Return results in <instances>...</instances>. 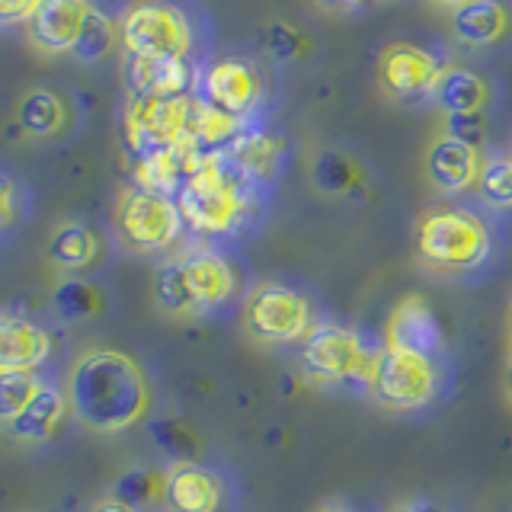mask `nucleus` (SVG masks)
I'll use <instances>...</instances> for the list:
<instances>
[{
  "mask_svg": "<svg viewBox=\"0 0 512 512\" xmlns=\"http://www.w3.org/2000/svg\"><path fill=\"white\" fill-rule=\"evenodd\" d=\"M445 394V362L429 359L420 352L381 346L372 388L368 397L381 410L391 413H420Z\"/></svg>",
  "mask_w": 512,
  "mask_h": 512,
  "instance_id": "obj_6",
  "label": "nucleus"
},
{
  "mask_svg": "<svg viewBox=\"0 0 512 512\" xmlns=\"http://www.w3.org/2000/svg\"><path fill=\"white\" fill-rule=\"evenodd\" d=\"M116 39H119V26H112L109 16H103L100 10L93 7L90 20H87L84 32H80V39H77L74 55L80 61H96V58H103L112 45H116Z\"/></svg>",
  "mask_w": 512,
  "mask_h": 512,
  "instance_id": "obj_32",
  "label": "nucleus"
},
{
  "mask_svg": "<svg viewBox=\"0 0 512 512\" xmlns=\"http://www.w3.org/2000/svg\"><path fill=\"white\" fill-rule=\"evenodd\" d=\"M151 436L173 464L202 458V439L192 432V426L176 420V416H157V420H151Z\"/></svg>",
  "mask_w": 512,
  "mask_h": 512,
  "instance_id": "obj_28",
  "label": "nucleus"
},
{
  "mask_svg": "<svg viewBox=\"0 0 512 512\" xmlns=\"http://www.w3.org/2000/svg\"><path fill=\"white\" fill-rule=\"evenodd\" d=\"M480 132H484V116H448V132L445 135H455L461 141H480Z\"/></svg>",
  "mask_w": 512,
  "mask_h": 512,
  "instance_id": "obj_34",
  "label": "nucleus"
},
{
  "mask_svg": "<svg viewBox=\"0 0 512 512\" xmlns=\"http://www.w3.org/2000/svg\"><path fill=\"white\" fill-rule=\"evenodd\" d=\"M39 388L42 381L32 372H0V423L10 426L32 404Z\"/></svg>",
  "mask_w": 512,
  "mask_h": 512,
  "instance_id": "obj_31",
  "label": "nucleus"
},
{
  "mask_svg": "<svg viewBox=\"0 0 512 512\" xmlns=\"http://www.w3.org/2000/svg\"><path fill=\"white\" fill-rule=\"evenodd\" d=\"M128 96H189L196 84L189 58H138L125 55L122 61Z\"/></svg>",
  "mask_w": 512,
  "mask_h": 512,
  "instance_id": "obj_18",
  "label": "nucleus"
},
{
  "mask_svg": "<svg viewBox=\"0 0 512 512\" xmlns=\"http://www.w3.org/2000/svg\"><path fill=\"white\" fill-rule=\"evenodd\" d=\"M512 20L500 0H471L452 10V29L464 45H493L509 32Z\"/></svg>",
  "mask_w": 512,
  "mask_h": 512,
  "instance_id": "obj_23",
  "label": "nucleus"
},
{
  "mask_svg": "<svg viewBox=\"0 0 512 512\" xmlns=\"http://www.w3.org/2000/svg\"><path fill=\"white\" fill-rule=\"evenodd\" d=\"M432 4H439V7H452V10H458V7H464V4H471V0H432Z\"/></svg>",
  "mask_w": 512,
  "mask_h": 512,
  "instance_id": "obj_39",
  "label": "nucleus"
},
{
  "mask_svg": "<svg viewBox=\"0 0 512 512\" xmlns=\"http://www.w3.org/2000/svg\"><path fill=\"white\" fill-rule=\"evenodd\" d=\"M119 42L125 55L138 58H189L192 23L167 0H135L119 20Z\"/></svg>",
  "mask_w": 512,
  "mask_h": 512,
  "instance_id": "obj_8",
  "label": "nucleus"
},
{
  "mask_svg": "<svg viewBox=\"0 0 512 512\" xmlns=\"http://www.w3.org/2000/svg\"><path fill=\"white\" fill-rule=\"evenodd\" d=\"M253 183L244 180L224 154H205L199 170L176 192V205L192 234H234L253 212Z\"/></svg>",
  "mask_w": 512,
  "mask_h": 512,
  "instance_id": "obj_2",
  "label": "nucleus"
},
{
  "mask_svg": "<svg viewBox=\"0 0 512 512\" xmlns=\"http://www.w3.org/2000/svg\"><path fill=\"white\" fill-rule=\"evenodd\" d=\"M68 407L93 432H125L151 410V384L119 349H87L68 375Z\"/></svg>",
  "mask_w": 512,
  "mask_h": 512,
  "instance_id": "obj_1",
  "label": "nucleus"
},
{
  "mask_svg": "<svg viewBox=\"0 0 512 512\" xmlns=\"http://www.w3.org/2000/svg\"><path fill=\"white\" fill-rule=\"evenodd\" d=\"M506 394H509V400H512V359H509V365H506Z\"/></svg>",
  "mask_w": 512,
  "mask_h": 512,
  "instance_id": "obj_42",
  "label": "nucleus"
},
{
  "mask_svg": "<svg viewBox=\"0 0 512 512\" xmlns=\"http://www.w3.org/2000/svg\"><path fill=\"white\" fill-rule=\"evenodd\" d=\"M247 128V119H237L202 96H192V116H189V138L199 144L202 154H224Z\"/></svg>",
  "mask_w": 512,
  "mask_h": 512,
  "instance_id": "obj_21",
  "label": "nucleus"
},
{
  "mask_svg": "<svg viewBox=\"0 0 512 512\" xmlns=\"http://www.w3.org/2000/svg\"><path fill=\"white\" fill-rule=\"evenodd\" d=\"M484 160L487 157L480 154L477 144L455 135H439L426 151V176L442 196H458V192L477 189Z\"/></svg>",
  "mask_w": 512,
  "mask_h": 512,
  "instance_id": "obj_14",
  "label": "nucleus"
},
{
  "mask_svg": "<svg viewBox=\"0 0 512 512\" xmlns=\"http://www.w3.org/2000/svg\"><path fill=\"white\" fill-rule=\"evenodd\" d=\"M202 160H205V154L199 151V144L186 135L183 141L170 144L164 151L138 157L135 186L151 189V192H164V196L176 199V192H180L189 176L199 170Z\"/></svg>",
  "mask_w": 512,
  "mask_h": 512,
  "instance_id": "obj_17",
  "label": "nucleus"
},
{
  "mask_svg": "<svg viewBox=\"0 0 512 512\" xmlns=\"http://www.w3.org/2000/svg\"><path fill=\"white\" fill-rule=\"evenodd\" d=\"M320 4H330V7H352V4H359V0H320Z\"/></svg>",
  "mask_w": 512,
  "mask_h": 512,
  "instance_id": "obj_41",
  "label": "nucleus"
},
{
  "mask_svg": "<svg viewBox=\"0 0 512 512\" xmlns=\"http://www.w3.org/2000/svg\"><path fill=\"white\" fill-rule=\"evenodd\" d=\"M55 308L61 311V317L68 320H80V317H90L100 308V295L93 292V285L87 282H77V279H68L58 285L55 292Z\"/></svg>",
  "mask_w": 512,
  "mask_h": 512,
  "instance_id": "obj_33",
  "label": "nucleus"
},
{
  "mask_svg": "<svg viewBox=\"0 0 512 512\" xmlns=\"http://www.w3.org/2000/svg\"><path fill=\"white\" fill-rule=\"evenodd\" d=\"M116 228L125 247L138 253H164L183 237L186 221L173 196L132 186L119 196L116 205Z\"/></svg>",
  "mask_w": 512,
  "mask_h": 512,
  "instance_id": "obj_9",
  "label": "nucleus"
},
{
  "mask_svg": "<svg viewBox=\"0 0 512 512\" xmlns=\"http://www.w3.org/2000/svg\"><path fill=\"white\" fill-rule=\"evenodd\" d=\"M378 346L368 343L359 330L320 320L308 340L301 343V372L317 388L368 394L378 362Z\"/></svg>",
  "mask_w": 512,
  "mask_h": 512,
  "instance_id": "obj_5",
  "label": "nucleus"
},
{
  "mask_svg": "<svg viewBox=\"0 0 512 512\" xmlns=\"http://www.w3.org/2000/svg\"><path fill=\"white\" fill-rule=\"evenodd\" d=\"M90 512H141V509H135V506H128V503L116 500V496H106V500H100Z\"/></svg>",
  "mask_w": 512,
  "mask_h": 512,
  "instance_id": "obj_37",
  "label": "nucleus"
},
{
  "mask_svg": "<svg viewBox=\"0 0 512 512\" xmlns=\"http://www.w3.org/2000/svg\"><path fill=\"white\" fill-rule=\"evenodd\" d=\"M477 196L496 212L512 208V157H487L477 180Z\"/></svg>",
  "mask_w": 512,
  "mask_h": 512,
  "instance_id": "obj_30",
  "label": "nucleus"
},
{
  "mask_svg": "<svg viewBox=\"0 0 512 512\" xmlns=\"http://www.w3.org/2000/svg\"><path fill=\"white\" fill-rule=\"evenodd\" d=\"M16 119H20V128L32 138H52L58 135L64 125H68V106L58 93L52 90H29L20 109H16Z\"/></svg>",
  "mask_w": 512,
  "mask_h": 512,
  "instance_id": "obj_25",
  "label": "nucleus"
},
{
  "mask_svg": "<svg viewBox=\"0 0 512 512\" xmlns=\"http://www.w3.org/2000/svg\"><path fill=\"white\" fill-rule=\"evenodd\" d=\"M39 0H0V26L29 23V16L36 13Z\"/></svg>",
  "mask_w": 512,
  "mask_h": 512,
  "instance_id": "obj_35",
  "label": "nucleus"
},
{
  "mask_svg": "<svg viewBox=\"0 0 512 512\" xmlns=\"http://www.w3.org/2000/svg\"><path fill=\"white\" fill-rule=\"evenodd\" d=\"M224 157L231 160L244 180H250L253 186H263L276 180V173L282 170L285 141L272 132H263V128H244L240 138L224 151Z\"/></svg>",
  "mask_w": 512,
  "mask_h": 512,
  "instance_id": "obj_20",
  "label": "nucleus"
},
{
  "mask_svg": "<svg viewBox=\"0 0 512 512\" xmlns=\"http://www.w3.org/2000/svg\"><path fill=\"white\" fill-rule=\"evenodd\" d=\"M311 180L327 196H352L356 189H362V170L352 157L340 151H324L314 160Z\"/></svg>",
  "mask_w": 512,
  "mask_h": 512,
  "instance_id": "obj_27",
  "label": "nucleus"
},
{
  "mask_svg": "<svg viewBox=\"0 0 512 512\" xmlns=\"http://www.w3.org/2000/svg\"><path fill=\"white\" fill-rule=\"evenodd\" d=\"M509 336H512V308H509Z\"/></svg>",
  "mask_w": 512,
  "mask_h": 512,
  "instance_id": "obj_43",
  "label": "nucleus"
},
{
  "mask_svg": "<svg viewBox=\"0 0 512 512\" xmlns=\"http://www.w3.org/2000/svg\"><path fill=\"white\" fill-rule=\"evenodd\" d=\"M224 500L221 477L202 461H180L167 468L164 506L167 512H218Z\"/></svg>",
  "mask_w": 512,
  "mask_h": 512,
  "instance_id": "obj_16",
  "label": "nucleus"
},
{
  "mask_svg": "<svg viewBox=\"0 0 512 512\" xmlns=\"http://www.w3.org/2000/svg\"><path fill=\"white\" fill-rule=\"evenodd\" d=\"M445 64L420 45L394 42L381 52L378 80L381 90L397 103H436L439 84L445 77Z\"/></svg>",
  "mask_w": 512,
  "mask_h": 512,
  "instance_id": "obj_11",
  "label": "nucleus"
},
{
  "mask_svg": "<svg viewBox=\"0 0 512 512\" xmlns=\"http://www.w3.org/2000/svg\"><path fill=\"white\" fill-rule=\"evenodd\" d=\"M16 215V189L7 176H0V228H7Z\"/></svg>",
  "mask_w": 512,
  "mask_h": 512,
  "instance_id": "obj_36",
  "label": "nucleus"
},
{
  "mask_svg": "<svg viewBox=\"0 0 512 512\" xmlns=\"http://www.w3.org/2000/svg\"><path fill=\"white\" fill-rule=\"evenodd\" d=\"M394 512H445L442 506L429 503V500H410V503H400Z\"/></svg>",
  "mask_w": 512,
  "mask_h": 512,
  "instance_id": "obj_38",
  "label": "nucleus"
},
{
  "mask_svg": "<svg viewBox=\"0 0 512 512\" xmlns=\"http://www.w3.org/2000/svg\"><path fill=\"white\" fill-rule=\"evenodd\" d=\"M52 356V333L26 317L0 314V372H36Z\"/></svg>",
  "mask_w": 512,
  "mask_h": 512,
  "instance_id": "obj_19",
  "label": "nucleus"
},
{
  "mask_svg": "<svg viewBox=\"0 0 512 512\" xmlns=\"http://www.w3.org/2000/svg\"><path fill=\"white\" fill-rule=\"evenodd\" d=\"M436 103L442 106L445 116H484L490 103V87L484 77L468 68H448L439 84Z\"/></svg>",
  "mask_w": 512,
  "mask_h": 512,
  "instance_id": "obj_24",
  "label": "nucleus"
},
{
  "mask_svg": "<svg viewBox=\"0 0 512 512\" xmlns=\"http://www.w3.org/2000/svg\"><path fill=\"white\" fill-rule=\"evenodd\" d=\"M320 512H359V509H352V506H346V503H333V506H324Z\"/></svg>",
  "mask_w": 512,
  "mask_h": 512,
  "instance_id": "obj_40",
  "label": "nucleus"
},
{
  "mask_svg": "<svg viewBox=\"0 0 512 512\" xmlns=\"http://www.w3.org/2000/svg\"><path fill=\"white\" fill-rule=\"evenodd\" d=\"M237 295V272L218 250L196 247L154 272V301L170 317H205Z\"/></svg>",
  "mask_w": 512,
  "mask_h": 512,
  "instance_id": "obj_3",
  "label": "nucleus"
},
{
  "mask_svg": "<svg viewBox=\"0 0 512 512\" xmlns=\"http://www.w3.org/2000/svg\"><path fill=\"white\" fill-rule=\"evenodd\" d=\"M68 410H71L68 407V394L42 384L39 394L32 397V404L10 423V432L20 442H32V445L48 442L58 432V426H61L64 416H68Z\"/></svg>",
  "mask_w": 512,
  "mask_h": 512,
  "instance_id": "obj_22",
  "label": "nucleus"
},
{
  "mask_svg": "<svg viewBox=\"0 0 512 512\" xmlns=\"http://www.w3.org/2000/svg\"><path fill=\"white\" fill-rule=\"evenodd\" d=\"M90 13H93L90 0H39L36 13L26 23L29 45L42 55L74 52Z\"/></svg>",
  "mask_w": 512,
  "mask_h": 512,
  "instance_id": "obj_13",
  "label": "nucleus"
},
{
  "mask_svg": "<svg viewBox=\"0 0 512 512\" xmlns=\"http://www.w3.org/2000/svg\"><path fill=\"white\" fill-rule=\"evenodd\" d=\"M384 346L420 352V356L445 362V330H442L439 314L432 311V304L420 295L400 301L391 314L388 343Z\"/></svg>",
  "mask_w": 512,
  "mask_h": 512,
  "instance_id": "obj_15",
  "label": "nucleus"
},
{
  "mask_svg": "<svg viewBox=\"0 0 512 512\" xmlns=\"http://www.w3.org/2000/svg\"><path fill=\"white\" fill-rule=\"evenodd\" d=\"M199 87L205 103L231 112L237 119H247L263 100L260 74H256L253 64L240 58H221L215 64H208L205 74L199 77Z\"/></svg>",
  "mask_w": 512,
  "mask_h": 512,
  "instance_id": "obj_12",
  "label": "nucleus"
},
{
  "mask_svg": "<svg viewBox=\"0 0 512 512\" xmlns=\"http://www.w3.org/2000/svg\"><path fill=\"white\" fill-rule=\"evenodd\" d=\"M48 256H52V263H58L61 269H87L96 256H100V240H96V234L87 224L64 221L52 234Z\"/></svg>",
  "mask_w": 512,
  "mask_h": 512,
  "instance_id": "obj_26",
  "label": "nucleus"
},
{
  "mask_svg": "<svg viewBox=\"0 0 512 512\" xmlns=\"http://www.w3.org/2000/svg\"><path fill=\"white\" fill-rule=\"evenodd\" d=\"M416 256L442 276H471L490 263L493 231L474 208L436 205L416 221Z\"/></svg>",
  "mask_w": 512,
  "mask_h": 512,
  "instance_id": "obj_4",
  "label": "nucleus"
},
{
  "mask_svg": "<svg viewBox=\"0 0 512 512\" xmlns=\"http://www.w3.org/2000/svg\"><path fill=\"white\" fill-rule=\"evenodd\" d=\"M192 96H128L125 138L138 157L164 151L189 135Z\"/></svg>",
  "mask_w": 512,
  "mask_h": 512,
  "instance_id": "obj_10",
  "label": "nucleus"
},
{
  "mask_svg": "<svg viewBox=\"0 0 512 512\" xmlns=\"http://www.w3.org/2000/svg\"><path fill=\"white\" fill-rule=\"evenodd\" d=\"M164 480H167V471H157V468H132L125 471L116 487H112V496L135 509H144V506H157L164 503Z\"/></svg>",
  "mask_w": 512,
  "mask_h": 512,
  "instance_id": "obj_29",
  "label": "nucleus"
},
{
  "mask_svg": "<svg viewBox=\"0 0 512 512\" xmlns=\"http://www.w3.org/2000/svg\"><path fill=\"white\" fill-rule=\"evenodd\" d=\"M244 333L266 346H301L320 324L314 301L285 282L253 285L240 304Z\"/></svg>",
  "mask_w": 512,
  "mask_h": 512,
  "instance_id": "obj_7",
  "label": "nucleus"
}]
</instances>
